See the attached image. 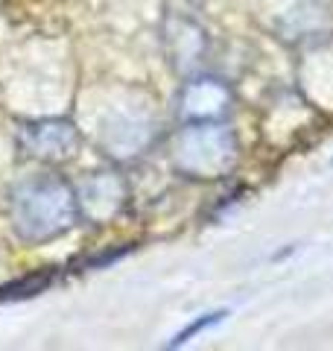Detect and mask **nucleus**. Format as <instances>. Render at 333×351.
<instances>
[{"label":"nucleus","instance_id":"nucleus-1","mask_svg":"<svg viewBox=\"0 0 333 351\" xmlns=\"http://www.w3.org/2000/svg\"><path fill=\"white\" fill-rule=\"evenodd\" d=\"M79 219L76 184L56 170L27 176L9 191V226L27 246L64 237Z\"/></svg>","mask_w":333,"mask_h":351},{"label":"nucleus","instance_id":"nucleus-8","mask_svg":"<svg viewBox=\"0 0 333 351\" xmlns=\"http://www.w3.org/2000/svg\"><path fill=\"white\" fill-rule=\"evenodd\" d=\"M53 272H36V276H24L18 281H9L0 287V302H15V299H29V295L44 293L53 284Z\"/></svg>","mask_w":333,"mask_h":351},{"label":"nucleus","instance_id":"nucleus-6","mask_svg":"<svg viewBox=\"0 0 333 351\" xmlns=\"http://www.w3.org/2000/svg\"><path fill=\"white\" fill-rule=\"evenodd\" d=\"M76 202H79V217L85 223L108 226L126 211L129 205V182L126 176L106 167L94 170L76 184Z\"/></svg>","mask_w":333,"mask_h":351},{"label":"nucleus","instance_id":"nucleus-7","mask_svg":"<svg viewBox=\"0 0 333 351\" xmlns=\"http://www.w3.org/2000/svg\"><path fill=\"white\" fill-rule=\"evenodd\" d=\"M155 138V126L147 123V120L138 117H117L106 123V129H99V149L106 152L111 161L117 164H129L140 158L143 152L152 147Z\"/></svg>","mask_w":333,"mask_h":351},{"label":"nucleus","instance_id":"nucleus-9","mask_svg":"<svg viewBox=\"0 0 333 351\" xmlns=\"http://www.w3.org/2000/svg\"><path fill=\"white\" fill-rule=\"evenodd\" d=\"M228 316V311H210V313H202V316H196V319L190 322V325H184L179 334H175L170 343H166V348H182V346H187L193 337H199V334H205V331H210V328H217L222 319Z\"/></svg>","mask_w":333,"mask_h":351},{"label":"nucleus","instance_id":"nucleus-4","mask_svg":"<svg viewBox=\"0 0 333 351\" xmlns=\"http://www.w3.org/2000/svg\"><path fill=\"white\" fill-rule=\"evenodd\" d=\"M161 44H164L166 64H170L182 80L208 71L210 36L193 15L170 9V12L164 15V21H161Z\"/></svg>","mask_w":333,"mask_h":351},{"label":"nucleus","instance_id":"nucleus-3","mask_svg":"<svg viewBox=\"0 0 333 351\" xmlns=\"http://www.w3.org/2000/svg\"><path fill=\"white\" fill-rule=\"evenodd\" d=\"M82 144L79 126L71 117H38L21 120L15 132V147L27 161L44 164V167H62L76 158Z\"/></svg>","mask_w":333,"mask_h":351},{"label":"nucleus","instance_id":"nucleus-2","mask_svg":"<svg viewBox=\"0 0 333 351\" xmlns=\"http://www.w3.org/2000/svg\"><path fill=\"white\" fill-rule=\"evenodd\" d=\"M240 141L228 123H182L170 141L173 170L193 182H219L234 173Z\"/></svg>","mask_w":333,"mask_h":351},{"label":"nucleus","instance_id":"nucleus-5","mask_svg":"<svg viewBox=\"0 0 333 351\" xmlns=\"http://www.w3.org/2000/svg\"><path fill=\"white\" fill-rule=\"evenodd\" d=\"M234 103V88L222 76L202 71L182 82L175 94V117L182 123H228Z\"/></svg>","mask_w":333,"mask_h":351}]
</instances>
